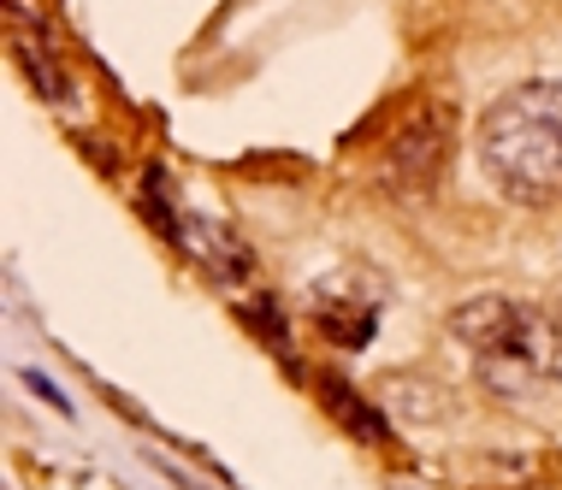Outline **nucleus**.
<instances>
[{"label": "nucleus", "instance_id": "nucleus-4", "mask_svg": "<svg viewBox=\"0 0 562 490\" xmlns=\"http://www.w3.org/2000/svg\"><path fill=\"white\" fill-rule=\"evenodd\" d=\"M308 319L321 326L338 349H361L379 326V289L356 272H331V278L314 284L308 296Z\"/></svg>", "mask_w": 562, "mask_h": 490}, {"label": "nucleus", "instance_id": "nucleus-1", "mask_svg": "<svg viewBox=\"0 0 562 490\" xmlns=\"http://www.w3.org/2000/svg\"><path fill=\"white\" fill-rule=\"evenodd\" d=\"M480 166L509 202H562V83H521L480 118Z\"/></svg>", "mask_w": 562, "mask_h": 490}, {"label": "nucleus", "instance_id": "nucleus-6", "mask_svg": "<svg viewBox=\"0 0 562 490\" xmlns=\"http://www.w3.org/2000/svg\"><path fill=\"white\" fill-rule=\"evenodd\" d=\"M321 396H326V408L338 413V420L349 425V432H361V437H379V413L361 402V396H349V385L338 373H321Z\"/></svg>", "mask_w": 562, "mask_h": 490}, {"label": "nucleus", "instance_id": "nucleus-3", "mask_svg": "<svg viewBox=\"0 0 562 490\" xmlns=\"http://www.w3.org/2000/svg\"><path fill=\"white\" fill-rule=\"evenodd\" d=\"M450 136H456V113L438 101H420L415 113L403 118V130L391 136L385 148V183L391 195H427L438 172L450 160Z\"/></svg>", "mask_w": 562, "mask_h": 490}, {"label": "nucleus", "instance_id": "nucleus-5", "mask_svg": "<svg viewBox=\"0 0 562 490\" xmlns=\"http://www.w3.org/2000/svg\"><path fill=\"white\" fill-rule=\"evenodd\" d=\"M12 59H19L24 78L48 101H71V83H66V71H59V59H54V42H48V30L36 24L30 7H12Z\"/></svg>", "mask_w": 562, "mask_h": 490}, {"label": "nucleus", "instance_id": "nucleus-2", "mask_svg": "<svg viewBox=\"0 0 562 490\" xmlns=\"http://www.w3.org/2000/svg\"><path fill=\"white\" fill-rule=\"evenodd\" d=\"M450 331L468 349L480 385L492 396L527 402V396H544L562 385V331L557 319H544L527 301H509V296L462 301L450 314Z\"/></svg>", "mask_w": 562, "mask_h": 490}]
</instances>
